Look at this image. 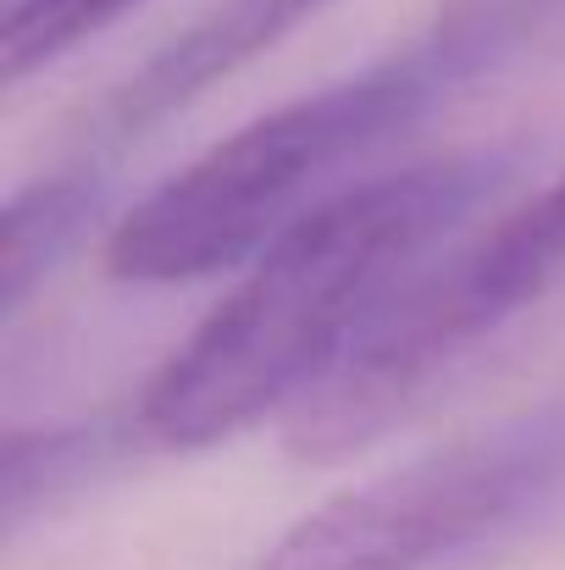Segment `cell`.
Returning <instances> with one entry per match:
<instances>
[{"mask_svg": "<svg viewBox=\"0 0 565 570\" xmlns=\"http://www.w3.org/2000/svg\"><path fill=\"white\" fill-rule=\"evenodd\" d=\"M510 173L516 161L505 150H466L311 205L150 377L139 438L205 449L266 410L305 399L421 272L427 244L494 199Z\"/></svg>", "mask_w": 565, "mask_h": 570, "instance_id": "obj_1", "label": "cell"}, {"mask_svg": "<svg viewBox=\"0 0 565 570\" xmlns=\"http://www.w3.org/2000/svg\"><path fill=\"white\" fill-rule=\"evenodd\" d=\"M444 89L438 61L416 45L255 117L117 222L106 272L123 283H194L261 255L311 210L305 199L328 178L410 128Z\"/></svg>", "mask_w": 565, "mask_h": 570, "instance_id": "obj_2", "label": "cell"}, {"mask_svg": "<svg viewBox=\"0 0 565 570\" xmlns=\"http://www.w3.org/2000/svg\"><path fill=\"white\" fill-rule=\"evenodd\" d=\"M565 277V173L505 210L449 261L416 272L350 344V355L300 399L294 454L339 460L372 443L483 338L516 322Z\"/></svg>", "mask_w": 565, "mask_h": 570, "instance_id": "obj_3", "label": "cell"}, {"mask_svg": "<svg viewBox=\"0 0 565 570\" xmlns=\"http://www.w3.org/2000/svg\"><path fill=\"white\" fill-rule=\"evenodd\" d=\"M565 504V399L455 438L294 521L255 570H449Z\"/></svg>", "mask_w": 565, "mask_h": 570, "instance_id": "obj_4", "label": "cell"}, {"mask_svg": "<svg viewBox=\"0 0 565 570\" xmlns=\"http://www.w3.org/2000/svg\"><path fill=\"white\" fill-rule=\"evenodd\" d=\"M328 0H211L184 33H173L117 89H106V100L95 111H84V145L111 150V145L150 134L173 111L194 106L205 89L227 83L238 67L266 56L277 39H289Z\"/></svg>", "mask_w": 565, "mask_h": 570, "instance_id": "obj_5", "label": "cell"}, {"mask_svg": "<svg viewBox=\"0 0 565 570\" xmlns=\"http://www.w3.org/2000/svg\"><path fill=\"white\" fill-rule=\"evenodd\" d=\"M538 45H565V0H438L421 50L444 83L505 67Z\"/></svg>", "mask_w": 565, "mask_h": 570, "instance_id": "obj_6", "label": "cell"}, {"mask_svg": "<svg viewBox=\"0 0 565 570\" xmlns=\"http://www.w3.org/2000/svg\"><path fill=\"white\" fill-rule=\"evenodd\" d=\"M100 184L89 173H50L39 184L11 194L6 205V238H0V294L6 316L28 305V294L56 272V261L78 244V233L95 216Z\"/></svg>", "mask_w": 565, "mask_h": 570, "instance_id": "obj_7", "label": "cell"}, {"mask_svg": "<svg viewBox=\"0 0 565 570\" xmlns=\"http://www.w3.org/2000/svg\"><path fill=\"white\" fill-rule=\"evenodd\" d=\"M117 454V432L100 421L72 426H11L6 432V527L22 532L78 488H89Z\"/></svg>", "mask_w": 565, "mask_h": 570, "instance_id": "obj_8", "label": "cell"}, {"mask_svg": "<svg viewBox=\"0 0 565 570\" xmlns=\"http://www.w3.org/2000/svg\"><path fill=\"white\" fill-rule=\"evenodd\" d=\"M128 6H139V0H11L6 6V28H0V67H6V78L22 83L45 61L67 56L72 45H84L89 33L117 22Z\"/></svg>", "mask_w": 565, "mask_h": 570, "instance_id": "obj_9", "label": "cell"}]
</instances>
